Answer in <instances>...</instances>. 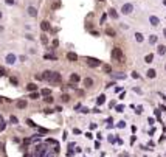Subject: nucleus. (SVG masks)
Segmentation results:
<instances>
[{
  "label": "nucleus",
  "mask_w": 166,
  "mask_h": 157,
  "mask_svg": "<svg viewBox=\"0 0 166 157\" xmlns=\"http://www.w3.org/2000/svg\"><path fill=\"white\" fill-rule=\"evenodd\" d=\"M27 125H28V126H31V127H36V123H34L31 118H28V120H27Z\"/></svg>",
  "instance_id": "nucleus-29"
},
{
  "label": "nucleus",
  "mask_w": 166,
  "mask_h": 157,
  "mask_svg": "<svg viewBox=\"0 0 166 157\" xmlns=\"http://www.w3.org/2000/svg\"><path fill=\"white\" fill-rule=\"evenodd\" d=\"M149 42H151V44H155V42H157V36H155V34H152L151 37H149Z\"/></svg>",
  "instance_id": "nucleus-30"
},
{
  "label": "nucleus",
  "mask_w": 166,
  "mask_h": 157,
  "mask_svg": "<svg viewBox=\"0 0 166 157\" xmlns=\"http://www.w3.org/2000/svg\"><path fill=\"white\" fill-rule=\"evenodd\" d=\"M74 154V151H73V149H68V151H67V156L68 157H70V156H73Z\"/></svg>",
  "instance_id": "nucleus-39"
},
{
  "label": "nucleus",
  "mask_w": 166,
  "mask_h": 157,
  "mask_svg": "<svg viewBox=\"0 0 166 157\" xmlns=\"http://www.w3.org/2000/svg\"><path fill=\"white\" fill-rule=\"evenodd\" d=\"M6 75V70H5V67H0V76H5Z\"/></svg>",
  "instance_id": "nucleus-34"
},
{
  "label": "nucleus",
  "mask_w": 166,
  "mask_h": 157,
  "mask_svg": "<svg viewBox=\"0 0 166 157\" xmlns=\"http://www.w3.org/2000/svg\"><path fill=\"white\" fill-rule=\"evenodd\" d=\"M155 75H157V72L154 68H149L148 70V78H155Z\"/></svg>",
  "instance_id": "nucleus-18"
},
{
  "label": "nucleus",
  "mask_w": 166,
  "mask_h": 157,
  "mask_svg": "<svg viewBox=\"0 0 166 157\" xmlns=\"http://www.w3.org/2000/svg\"><path fill=\"white\" fill-rule=\"evenodd\" d=\"M50 93H51L50 89H44L42 90V95H44V97H50Z\"/></svg>",
  "instance_id": "nucleus-27"
},
{
  "label": "nucleus",
  "mask_w": 166,
  "mask_h": 157,
  "mask_svg": "<svg viewBox=\"0 0 166 157\" xmlns=\"http://www.w3.org/2000/svg\"><path fill=\"white\" fill-rule=\"evenodd\" d=\"M106 34H107V36H110V37H113L116 33H115V30H112V28H107V30H106Z\"/></svg>",
  "instance_id": "nucleus-20"
},
{
  "label": "nucleus",
  "mask_w": 166,
  "mask_h": 157,
  "mask_svg": "<svg viewBox=\"0 0 166 157\" xmlns=\"http://www.w3.org/2000/svg\"><path fill=\"white\" fill-rule=\"evenodd\" d=\"M61 81V73L57 72H53V76H51V83H59Z\"/></svg>",
  "instance_id": "nucleus-7"
},
{
  "label": "nucleus",
  "mask_w": 166,
  "mask_h": 157,
  "mask_svg": "<svg viewBox=\"0 0 166 157\" xmlns=\"http://www.w3.org/2000/svg\"><path fill=\"white\" fill-rule=\"evenodd\" d=\"M47 143H50V145H54V146H59V143H57L56 140H53V139H47Z\"/></svg>",
  "instance_id": "nucleus-24"
},
{
  "label": "nucleus",
  "mask_w": 166,
  "mask_h": 157,
  "mask_svg": "<svg viewBox=\"0 0 166 157\" xmlns=\"http://www.w3.org/2000/svg\"><path fill=\"white\" fill-rule=\"evenodd\" d=\"M99 2H104V0H99Z\"/></svg>",
  "instance_id": "nucleus-51"
},
{
  "label": "nucleus",
  "mask_w": 166,
  "mask_h": 157,
  "mask_svg": "<svg viewBox=\"0 0 166 157\" xmlns=\"http://www.w3.org/2000/svg\"><path fill=\"white\" fill-rule=\"evenodd\" d=\"M157 53L158 54H165L166 53V47H165V45H158V47H157Z\"/></svg>",
  "instance_id": "nucleus-14"
},
{
  "label": "nucleus",
  "mask_w": 166,
  "mask_h": 157,
  "mask_svg": "<svg viewBox=\"0 0 166 157\" xmlns=\"http://www.w3.org/2000/svg\"><path fill=\"white\" fill-rule=\"evenodd\" d=\"M6 62L8 64H14L16 62V56L14 54H8V56H6Z\"/></svg>",
  "instance_id": "nucleus-11"
},
{
  "label": "nucleus",
  "mask_w": 166,
  "mask_h": 157,
  "mask_svg": "<svg viewBox=\"0 0 166 157\" xmlns=\"http://www.w3.org/2000/svg\"><path fill=\"white\" fill-rule=\"evenodd\" d=\"M11 84H14V86H16V84H17V78L12 76V78H11Z\"/></svg>",
  "instance_id": "nucleus-38"
},
{
  "label": "nucleus",
  "mask_w": 166,
  "mask_h": 157,
  "mask_svg": "<svg viewBox=\"0 0 166 157\" xmlns=\"http://www.w3.org/2000/svg\"><path fill=\"white\" fill-rule=\"evenodd\" d=\"M40 41L44 42V44H48V37H47V36H42V37H40Z\"/></svg>",
  "instance_id": "nucleus-36"
},
{
  "label": "nucleus",
  "mask_w": 166,
  "mask_h": 157,
  "mask_svg": "<svg viewBox=\"0 0 166 157\" xmlns=\"http://www.w3.org/2000/svg\"><path fill=\"white\" fill-rule=\"evenodd\" d=\"M163 5H165V6H166V0H165V2H163Z\"/></svg>",
  "instance_id": "nucleus-48"
},
{
  "label": "nucleus",
  "mask_w": 166,
  "mask_h": 157,
  "mask_svg": "<svg viewBox=\"0 0 166 157\" xmlns=\"http://www.w3.org/2000/svg\"><path fill=\"white\" fill-rule=\"evenodd\" d=\"M149 22H151V25H152V27H157V25L160 24V19H158V17H155V16H151V17H149Z\"/></svg>",
  "instance_id": "nucleus-6"
},
{
  "label": "nucleus",
  "mask_w": 166,
  "mask_h": 157,
  "mask_svg": "<svg viewBox=\"0 0 166 157\" xmlns=\"http://www.w3.org/2000/svg\"><path fill=\"white\" fill-rule=\"evenodd\" d=\"M23 157H33V156H31V154H25Z\"/></svg>",
  "instance_id": "nucleus-45"
},
{
  "label": "nucleus",
  "mask_w": 166,
  "mask_h": 157,
  "mask_svg": "<svg viewBox=\"0 0 166 157\" xmlns=\"http://www.w3.org/2000/svg\"><path fill=\"white\" fill-rule=\"evenodd\" d=\"M152 59H154V54H152V53H149V54H146V56H144V62H152Z\"/></svg>",
  "instance_id": "nucleus-17"
},
{
  "label": "nucleus",
  "mask_w": 166,
  "mask_h": 157,
  "mask_svg": "<svg viewBox=\"0 0 166 157\" xmlns=\"http://www.w3.org/2000/svg\"><path fill=\"white\" fill-rule=\"evenodd\" d=\"M57 45H59V41H57V39H54V41H53V47H57Z\"/></svg>",
  "instance_id": "nucleus-40"
},
{
  "label": "nucleus",
  "mask_w": 166,
  "mask_h": 157,
  "mask_svg": "<svg viewBox=\"0 0 166 157\" xmlns=\"http://www.w3.org/2000/svg\"><path fill=\"white\" fill-rule=\"evenodd\" d=\"M51 76H53V72L45 70V72H44V75H42V79H45V81H51Z\"/></svg>",
  "instance_id": "nucleus-4"
},
{
  "label": "nucleus",
  "mask_w": 166,
  "mask_h": 157,
  "mask_svg": "<svg viewBox=\"0 0 166 157\" xmlns=\"http://www.w3.org/2000/svg\"><path fill=\"white\" fill-rule=\"evenodd\" d=\"M161 98H165V100H166V97H163V95H161Z\"/></svg>",
  "instance_id": "nucleus-49"
},
{
  "label": "nucleus",
  "mask_w": 166,
  "mask_h": 157,
  "mask_svg": "<svg viewBox=\"0 0 166 157\" xmlns=\"http://www.w3.org/2000/svg\"><path fill=\"white\" fill-rule=\"evenodd\" d=\"M17 107L19 109H25V107H27V100H19L17 101Z\"/></svg>",
  "instance_id": "nucleus-9"
},
{
  "label": "nucleus",
  "mask_w": 166,
  "mask_h": 157,
  "mask_svg": "<svg viewBox=\"0 0 166 157\" xmlns=\"http://www.w3.org/2000/svg\"><path fill=\"white\" fill-rule=\"evenodd\" d=\"M109 16H110L112 19H118V12H116L113 8H110V9H109Z\"/></svg>",
  "instance_id": "nucleus-13"
},
{
  "label": "nucleus",
  "mask_w": 166,
  "mask_h": 157,
  "mask_svg": "<svg viewBox=\"0 0 166 157\" xmlns=\"http://www.w3.org/2000/svg\"><path fill=\"white\" fill-rule=\"evenodd\" d=\"M27 89L30 90V92H36L37 86H36V84H33V83H30V84H27Z\"/></svg>",
  "instance_id": "nucleus-15"
},
{
  "label": "nucleus",
  "mask_w": 166,
  "mask_h": 157,
  "mask_svg": "<svg viewBox=\"0 0 166 157\" xmlns=\"http://www.w3.org/2000/svg\"><path fill=\"white\" fill-rule=\"evenodd\" d=\"M104 101H106V97H104V95H99L98 100H96V103H98L99 106H101V104H104Z\"/></svg>",
  "instance_id": "nucleus-21"
},
{
  "label": "nucleus",
  "mask_w": 166,
  "mask_h": 157,
  "mask_svg": "<svg viewBox=\"0 0 166 157\" xmlns=\"http://www.w3.org/2000/svg\"><path fill=\"white\" fill-rule=\"evenodd\" d=\"M123 110H124V106H121V104L116 106V112H123Z\"/></svg>",
  "instance_id": "nucleus-35"
},
{
  "label": "nucleus",
  "mask_w": 166,
  "mask_h": 157,
  "mask_svg": "<svg viewBox=\"0 0 166 157\" xmlns=\"http://www.w3.org/2000/svg\"><path fill=\"white\" fill-rule=\"evenodd\" d=\"M103 70H104V73H110V72H112V67H110V65H103Z\"/></svg>",
  "instance_id": "nucleus-22"
},
{
  "label": "nucleus",
  "mask_w": 166,
  "mask_h": 157,
  "mask_svg": "<svg viewBox=\"0 0 166 157\" xmlns=\"http://www.w3.org/2000/svg\"><path fill=\"white\" fill-rule=\"evenodd\" d=\"M0 19H2V12H0Z\"/></svg>",
  "instance_id": "nucleus-50"
},
{
  "label": "nucleus",
  "mask_w": 166,
  "mask_h": 157,
  "mask_svg": "<svg viewBox=\"0 0 166 157\" xmlns=\"http://www.w3.org/2000/svg\"><path fill=\"white\" fill-rule=\"evenodd\" d=\"M87 64H89L90 67H99V65H101V61L95 59V58H87Z\"/></svg>",
  "instance_id": "nucleus-3"
},
{
  "label": "nucleus",
  "mask_w": 166,
  "mask_h": 157,
  "mask_svg": "<svg viewBox=\"0 0 166 157\" xmlns=\"http://www.w3.org/2000/svg\"><path fill=\"white\" fill-rule=\"evenodd\" d=\"M5 120H0V131H5Z\"/></svg>",
  "instance_id": "nucleus-33"
},
{
  "label": "nucleus",
  "mask_w": 166,
  "mask_h": 157,
  "mask_svg": "<svg viewBox=\"0 0 166 157\" xmlns=\"http://www.w3.org/2000/svg\"><path fill=\"white\" fill-rule=\"evenodd\" d=\"M61 100L64 101V103H67V101H70V95H67V93H64L62 95V98H61Z\"/></svg>",
  "instance_id": "nucleus-26"
},
{
  "label": "nucleus",
  "mask_w": 166,
  "mask_h": 157,
  "mask_svg": "<svg viewBox=\"0 0 166 157\" xmlns=\"http://www.w3.org/2000/svg\"><path fill=\"white\" fill-rule=\"evenodd\" d=\"M81 78H79V75H76V73H71V76H70V81H71V84H74V83H78Z\"/></svg>",
  "instance_id": "nucleus-8"
},
{
  "label": "nucleus",
  "mask_w": 166,
  "mask_h": 157,
  "mask_svg": "<svg viewBox=\"0 0 166 157\" xmlns=\"http://www.w3.org/2000/svg\"><path fill=\"white\" fill-rule=\"evenodd\" d=\"M67 59L71 61V62H74V61H78V54L73 53V51H68V53H67Z\"/></svg>",
  "instance_id": "nucleus-5"
},
{
  "label": "nucleus",
  "mask_w": 166,
  "mask_h": 157,
  "mask_svg": "<svg viewBox=\"0 0 166 157\" xmlns=\"http://www.w3.org/2000/svg\"><path fill=\"white\" fill-rule=\"evenodd\" d=\"M132 11H133V5L132 3H126V5H123V8H121L123 14H131Z\"/></svg>",
  "instance_id": "nucleus-2"
},
{
  "label": "nucleus",
  "mask_w": 166,
  "mask_h": 157,
  "mask_svg": "<svg viewBox=\"0 0 166 157\" xmlns=\"http://www.w3.org/2000/svg\"><path fill=\"white\" fill-rule=\"evenodd\" d=\"M84 86L86 87H92L93 86V79L92 78H86V79H84Z\"/></svg>",
  "instance_id": "nucleus-12"
},
{
  "label": "nucleus",
  "mask_w": 166,
  "mask_h": 157,
  "mask_svg": "<svg viewBox=\"0 0 166 157\" xmlns=\"http://www.w3.org/2000/svg\"><path fill=\"white\" fill-rule=\"evenodd\" d=\"M3 101H5V100H3V98H2V97H0V104H2V103H3Z\"/></svg>",
  "instance_id": "nucleus-46"
},
{
  "label": "nucleus",
  "mask_w": 166,
  "mask_h": 157,
  "mask_svg": "<svg viewBox=\"0 0 166 157\" xmlns=\"http://www.w3.org/2000/svg\"><path fill=\"white\" fill-rule=\"evenodd\" d=\"M132 78H140V75L137 73V72H133V73H132Z\"/></svg>",
  "instance_id": "nucleus-43"
},
{
  "label": "nucleus",
  "mask_w": 166,
  "mask_h": 157,
  "mask_svg": "<svg viewBox=\"0 0 166 157\" xmlns=\"http://www.w3.org/2000/svg\"><path fill=\"white\" fill-rule=\"evenodd\" d=\"M106 17H107V16L103 14V17H101V24H104V22H106Z\"/></svg>",
  "instance_id": "nucleus-42"
},
{
  "label": "nucleus",
  "mask_w": 166,
  "mask_h": 157,
  "mask_svg": "<svg viewBox=\"0 0 166 157\" xmlns=\"http://www.w3.org/2000/svg\"><path fill=\"white\" fill-rule=\"evenodd\" d=\"M110 75H112L113 78H118V79H124V78H126L124 73H110Z\"/></svg>",
  "instance_id": "nucleus-19"
},
{
  "label": "nucleus",
  "mask_w": 166,
  "mask_h": 157,
  "mask_svg": "<svg viewBox=\"0 0 166 157\" xmlns=\"http://www.w3.org/2000/svg\"><path fill=\"white\" fill-rule=\"evenodd\" d=\"M40 28H42V31H48L50 30V24H48V22H40Z\"/></svg>",
  "instance_id": "nucleus-10"
},
{
  "label": "nucleus",
  "mask_w": 166,
  "mask_h": 157,
  "mask_svg": "<svg viewBox=\"0 0 166 157\" xmlns=\"http://www.w3.org/2000/svg\"><path fill=\"white\" fill-rule=\"evenodd\" d=\"M44 101H45V103H48V104L53 103V97H51V95H50V97H45V98H44Z\"/></svg>",
  "instance_id": "nucleus-31"
},
{
  "label": "nucleus",
  "mask_w": 166,
  "mask_h": 157,
  "mask_svg": "<svg viewBox=\"0 0 166 157\" xmlns=\"http://www.w3.org/2000/svg\"><path fill=\"white\" fill-rule=\"evenodd\" d=\"M163 34H165V37H166V28H165V31H163Z\"/></svg>",
  "instance_id": "nucleus-47"
},
{
  "label": "nucleus",
  "mask_w": 166,
  "mask_h": 157,
  "mask_svg": "<svg viewBox=\"0 0 166 157\" xmlns=\"http://www.w3.org/2000/svg\"><path fill=\"white\" fill-rule=\"evenodd\" d=\"M135 39H137V42H143V34L141 33H135Z\"/></svg>",
  "instance_id": "nucleus-23"
},
{
  "label": "nucleus",
  "mask_w": 166,
  "mask_h": 157,
  "mask_svg": "<svg viewBox=\"0 0 166 157\" xmlns=\"http://www.w3.org/2000/svg\"><path fill=\"white\" fill-rule=\"evenodd\" d=\"M28 14H30V16H33V17H36V16H37V11H36V8L30 6V8H28Z\"/></svg>",
  "instance_id": "nucleus-16"
},
{
  "label": "nucleus",
  "mask_w": 166,
  "mask_h": 157,
  "mask_svg": "<svg viewBox=\"0 0 166 157\" xmlns=\"http://www.w3.org/2000/svg\"><path fill=\"white\" fill-rule=\"evenodd\" d=\"M6 3H8V5H12V3H14V0H6Z\"/></svg>",
  "instance_id": "nucleus-44"
},
{
  "label": "nucleus",
  "mask_w": 166,
  "mask_h": 157,
  "mask_svg": "<svg viewBox=\"0 0 166 157\" xmlns=\"http://www.w3.org/2000/svg\"><path fill=\"white\" fill-rule=\"evenodd\" d=\"M124 126H126L124 121H120V123H118V127H124Z\"/></svg>",
  "instance_id": "nucleus-41"
},
{
  "label": "nucleus",
  "mask_w": 166,
  "mask_h": 157,
  "mask_svg": "<svg viewBox=\"0 0 166 157\" xmlns=\"http://www.w3.org/2000/svg\"><path fill=\"white\" fill-rule=\"evenodd\" d=\"M9 120H11V123H14V125H17V123H19L17 117H14V115H11V117H9Z\"/></svg>",
  "instance_id": "nucleus-32"
},
{
  "label": "nucleus",
  "mask_w": 166,
  "mask_h": 157,
  "mask_svg": "<svg viewBox=\"0 0 166 157\" xmlns=\"http://www.w3.org/2000/svg\"><path fill=\"white\" fill-rule=\"evenodd\" d=\"M45 59H53V61H57V58L56 56H54V54H45Z\"/></svg>",
  "instance_id": "nucleus-25"
},
{
  "label": "nucleus",
  "mask_w": 166,
  "mask_h": 157,
  "mask_svg": "<svg viewBox=\"0 0 166 157\" xmlns=\"http://www.w3.org/2000/svg\"><path fill=\"white\" fill-rule=\"evenodd\" d=\"M39 132H42V134H47V132H48V129H45V127H39Z\"/></svg>",
  "instance_id": "nucleus-37"
},
{
  "label": "nucleus",
  "mask_w": 166,
  "mask_h": 157,
  "mask_svg": "<svg viewBox=\"0 0 166 157\" xmlns=\"http://www.w3.org/2000/svg\"><path fill=\"white\" fill-rule=\"evenodd\" d=\"M112 58H113V59H116V61H121L123 59V51H121V48H120V47H115L112 50Z\"/></svg>",
  "instance_id": "nucleus-1"
},
{
  "label": "nucleus",
  "mask_w": 166,
  "mask_h": 157,
  "mask_svg": "<svg viewBox=\"0 0 166 157\" xmlns=\"http://www.w3.org/2000/svg\"><path fill=\"white\" fill-rule=\"evenodd\" d=\"M30 98H31V100H37V98H39V93H37V92H31Z\"/></svg>",
  "instance_id": "nucleus-28"
}]
</instances>
